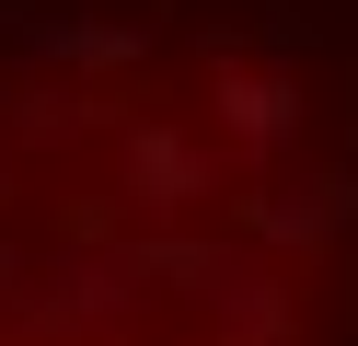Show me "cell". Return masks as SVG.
I'll return each mask as SVG.
<instances>
[{"label": "cell", "instance_id": "1", "mask_svg": "<svg viewBox=\"0 0 358 346\" xmlns=\"http://www.w3.org/2000/svg\"><path fill=\"white\" fill-rule=\"evenodd\" d=\"M0 346H289V254H231L185 196L93 219L0 208Z\"/></svg>", "mask_w": 358, "mask_h": 346}]
</instances>
